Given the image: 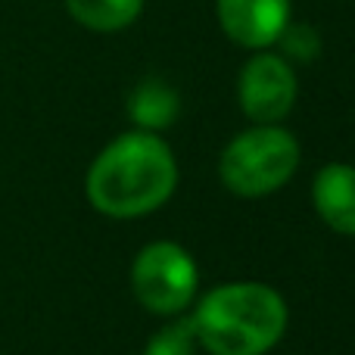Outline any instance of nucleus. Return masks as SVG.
Returning a JSON list of instances; mask_svg holds the SVG:
<instances>
[{"mask_svg":"<svg viewBox=\"0 0 355 355\" xmlns=\"http://www.w3.org/2000/svg\"><path fill=\"white\" fill-rule=\"evenodd\" d=\"M178 187L175 153L153 131H125L91 162L85 193L106 218L131 221L156 212Z\"/></svg>","mask_w":355,"mask_h":355,"instance_id":"obj_1","label":"nucleus"},{"mask_svg":"<svg viewBox=\"0 0 355 355\" xmlns=\"http://www.w3.org/2000/svg\"><path fill=\"white\" fill-rule=\"evenodd\" d=\"M200 349L212 355H265L287 334L290 312L275 287L234 281L212 287L190 312Z\"/></svg>","mask_w":355,"mask_h":355,"instance_id":"obj_2","label":"nucleus"},{"mask_svg":"<svg viewBox=\"0 0 355 355\" xmlns=\"http://www.w3.org/2000/svg\"><path fill=\"white\" fill-rule=\"evenodd\" d=\"M300 141L281 125H252L227 141L218 175L231 193L259 200L281 190L300 168Z\"/></svg>","mask_w":355,"mask_h":355,"instance_id":"obj_3","label":"nucleus"},{"mask_svg":"<svg viewBox=\"0 0 355 355\" xmlns=\"http://www.w3.org/2000/svg\"><path fill=\"white\" fill-rule=\"evenodd\" d=\"M200 287V268L181 243L156 240L131 262V293L147 312L178 318L193 306Z\"/></svg>","mask_w":355,"mask_h":355,"instance_id":"obj_4","label":"nucleus"},{"mask_svg":"<svg viewBox=\"0 0 355 355\" xmlns=\"http://www.w3.org/2000/svg\"><path fill=\"white\" fill-rule=\"evenodd\" d=\"M296 94L300 81L293 62L271 50H256L237 75V103L243 116L256 125L284 122L296 106Z\"/></svg>","mask_w":355,"mask_h":355,"instance_id":"obj_5","label":"nucleus"},{"mask_svg":"<svg viewBox=\"0 0 355 355\" xmlns=\"http://www.w3.org/2000/svg\"><path fill=\"white\" fill-rule=\"evenodd\" d=\"M215 16L227 41L243 50H268L293 22L290 0H215Z\"/></svg>","mask_w":355,"mask_h":355,"instance_id":"obj_6","label":"nucleus"},{"mask_svg":"<svg viewBox=\"0 0 355 355\" xmlns=\"http://www.w3.org/2000/svg\"><path fill=\"white\" fill-rule=\"evenodd\" d=\"M312 206L331 231L355 237V166L327 162L312 181Z\"/></svg>","mask_w":355,"mask_h":355,"instance_id":"obj_7","label":"nucleus"},{"mask_svg":"<svg viewBox=\"0 0 355 355\" xmlns=\"http://www.w3.org/2000/svg\"><path fill=\"white\" fill-rule=\"evenodd\" d=\"M125 110H128V119L135 122V128L159 135V131L172 128L178 122V116H181V97H178V91L166 78L150 75V78H141L131 87Z\"/></svg>","mask_w":355,"mask_h":355,"instance_id":"obj_8","label":"nucleus"},{"mask_svg":"<svg viewBox=\"0 0 355 355\" xmlns=\"http://www.w3.org/2000/svg\"><path fill=\"white\" fill-rule=\"evenodd\" d=\"M147 0H66V10L81 28L112 35L135 25Z\"/></svg>","mask_w":355,"mask_h":355,"instance_id":"obj_9","label":"nucleus"},{"mask_svg":"<svg viewBox=\"0 0 355 355\" xmlns=\"http://www.w3.org/2000/svg\"><path fill=\"white\" fill-rule=\"evenodd\" d=\"M196 352H200V340H196L193 321L181 318V315L175 321H168L166 327H159L150 337L147 349H144V355H196Z\"/></svg>","mask_w":355,"mask_h":355,"instance_id":"obj_10","label":"nucleus"},{"mask_svg":"<svg viewBox=\"0 0 355 355\" xmlns=\"http://www.w3.org/2000/svg\"><path fill=\"white\" fill-rule=\"evenodd\" d=\"M275 47H281V56L287 62H312L321 56V35L306 22H290Z\"/></svg>","mask_w":355,"mask_h":355,"instance_id":"obj_11","label":"nucleus"}]
</instances>
